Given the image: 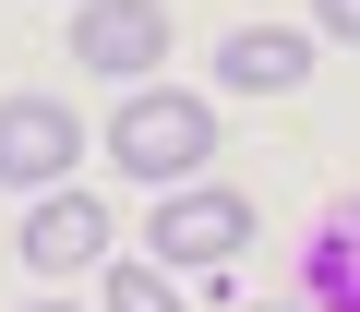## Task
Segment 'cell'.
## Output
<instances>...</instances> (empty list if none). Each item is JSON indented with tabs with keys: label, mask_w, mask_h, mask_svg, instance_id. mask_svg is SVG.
Wrapping results in <instances>:
<instances>
[{
	"label": "cell",
	"mask_w": 360,
	"mask_h": 312,
	"mask_svg": "<svg viewBox=\"0 0 360 312\" xmlns=\"http://www.w3.org/2000/svg\"><path fill=\"white\" fill-rule=\"evenodd\" d=\"M108 156H120L132 181H193L205 156H217V108L205 96H132L108 120Z\"/></svg>",
	"instance_id": "cell-1"
},
{
	"label": "cell",
	"mask_w": 360,
	"mask_h": 312,
	"mask_svg": "<svg viewBox=\"0 0 360 312\" xmlns=\"http://www.w3.org/2000/svg\"><path fill=\"white\" fill-rule=\"evenodd\" d=\"M72 60L108 72V84H132L144 60H168V0H96V13L72 25Z\"/></svg>",
	"instance_id": "cell-2"
},
{
	"label": "cell",
	"mask_w": 360,
	"mask_h": 312,
	"mask_svg": "<svg viewBox=\"0 0 360 312\" xmlns=\"http://www.w3.org/2000/svg\"><path fill=\"white\" fill-rule=\"evenodd\" d=\"M84 156V132H72V108H49V96H13L0 108V181L13 193H37V181H60Z\"/></svg>",
	"instance_id": "cell-3"
},
{
	"label": "cell",
	"mask_w": 360,
	"mask_h": 312,
	"mask_svg": "<svg viewBox=\"0 0 360 312\" xmlns=\"http://www.w3.org/2000/svg\"><path fill=\"white\" fill-rule=\"evenodd\" d=\"M300 300L312 312H360V193H336L300 240Z\"/></svg>",
	"instance_id": "cell-4"
},
{
	"label": "cell",
	"mask_w": 360,
	"mask_h": 312,
	"mask_svg": "<svg viewBox=\"0 0 360 312\" xmlns=\"http://www.w3.org/2000/svg\"><path fill=\"white\" fill-rule=\"evenodd\" d=\"M252 240V204L240 193H180V204H156V252L168 264H229Z\"/></svg>",
	"instance_id": "cell-5"
},
{
	"label": "cell",
	"mask_w": 360,
	"mask_h": 312,
	"mask_svg": "<svg viewBox=\"0 0 360 312\" xmlns=\"http://www.w3.org/2000/svg\"><path fill=\"white\" fill-rule=\"evenodd\" d=\"M217 72H229L240 96H288V84L312 72V37H288V25H240V37L217 48Z\"/></svg>",
	"instance_id": "cell-6"
},
{
	"label": "cell",
	"mask_w": 360,
	"mask_h": 312,
	"mask_svg": "<svg viewBox=\"0 0 360 312\" xmlns=\"http://www.w3.org/2000/svg\"><path fill=\"white\" fill-rule=\"evenodd\" d=\"M96 252H108V216H96L84 193H60V204H37V216H25V264H49V276H60V264H96Z\"/></svg>",
	"instance_id": "cell-7"
},
{
	"label": "cell",
	"mask_w": 360,
	"mask_h": 312,
	"mask_svg": "<svg viewBox=\"0 0 360 312\" xmlns=\"http://www.w3.org/2000/svg\"><path fill=\"white\" fill-rule=\"evenodd\" d=\"M108 312H180V288H168L156 264H120V276H108Z\"/></svg>",
	"instance_id": "cell-8"
},
{
	"label": "cell",
	"mask_w": 360,
	"mask_h": 312,
	"mask_svg": "<svg viewBox=\"0 0 360 312\" xmlns=\"http://www.w3.org/2000/svg\"><path fill=\"white\" fill-rule=\"evenodd\" d=\"M324 37H360V0H324Z\"/></svg>",
	"instance_id": "cell-9"
},
{
	"label": "cell",
	"mask_w": 360,
	"mask_h": 312,
	"mask_svg": "<svg viewBox=\"0 0 360 312\" xmlns=\"http://www.w3.org/2000/svg\"><path fill=\"white\" fill-rule=\"evenodd\" d=\"M37 312H60V300H37Z\"/></svg>",
	"instance_id": "cell-10"
}]
</instances>
